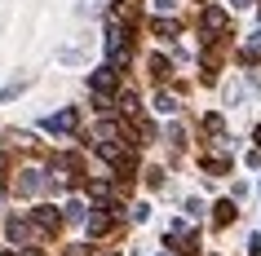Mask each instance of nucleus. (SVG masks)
I'll return each mask as SVG.
<instances>
[{
  "mask_svg": "<svg viewBox=\"0 0 261 256\" xmlns=\"http://www.w3.org/2000/svg\"><path fill=\"white\" fill-rule=\"evenodd\" d=\"M93 9H102V0H80V14H93Z\"/></svg>",
  "mask_w": 261,
  "mask_h": 256,
  "instance_id": "nucleus-20",
  "label": "nucleus"
},
{
  "mask_svg": "<svg viewBox=\"0 0 261 256\" xmlns=\"http://www.w3.org/2000/svg\"><path fill=\"white\" fill-rule=\"evenodd\" d=\"M84 225H89V234L97 239V234H107V230H111V216H107V212H97V216H84Z\"/></svg>",
  "mask_w": 261,
  "mask_h": 256,
  "instance_id": "nucleus-7",
  "label": "nucleus"
},
{
  "mask_svg": "<svg viewBox=\"0 0 261 256\" xmlns=\"http://www.w3.org/2000/svg\"><path fill=\"white\" fill-rule=\"evenodd\" d=\"M107 58H111V67L128 62V40H124V31H120V27H111V31H107Z\"/></svg>",
  "mask_w": 261,
  "mask_h": 256,
  "instance_id": "nucleus-2",
  "label": "nucleus"
},
{
  "mask_svg": "<svg viewBox=\"0 0 261 256\" xmlns=\"http://www.w3.org/2000/svg\"><path fill=\"white\" fill-rule=\"evenodd\" d=\"M151 5H155V14H173L181 0H151Z\"/></svg>",
  "mask_w": 261,
  "mask_h": 256,
  "instance_id": "nucleus-16",
  "label": "nucleus"
},
{
  "mask_svg": "<svg viewBox=\"0 0 261 256\" xmlns=\"http://www.w3.org/2000/svg\"><path fill=\"white\" fill-rule=\"evenodd\" d=\"M213 216H217V225H230V221H234V199H221Z\"/></svg>",
  "mask_w": 261,
  "mask_h": 256,
  "instance_id": "nucleus-10",
  "label": "nucleus"
},
{
  "mask_svg": "<svg viewBox=\"0 0 261 256\" xmlns=\"http://www.w3.org/2000/svg\"><path fill=\"white\" fill-rule=\"evenodd\" d=\"M248 5H252V0H230V9H248Z\"/></svg>",
  "mask_w": 261,
  "mask_h": 256,
  "instance_id": "nucleus-21",
  "label": "nucleus"
},
{
  "mask_svg": "<svg viewBox=\"0 0 261 256\" xmlns=\"http://www.w3.org/2000/svg\"><path fill=\"white\" fill-rule=\"evenodd\" d=\"M9 239H14V243H27V239H31V225L22 221V216H14V221H9Z\"/></svg>",
  "mask_w": 261,
  "mask_h": 256,
  "instance_id": "nucleus-8",
  "label": "nucleus"
},
{
  "mask_svg": "<svg viewBox=\"0 0 261 256\" xmlns=\"http://www.w3.org/2000/svg\"><path fill=\"white\" fill-rule=\"evenodd\" d=\"M62 216H67V212H58V208H36V212H31V221H36L40 230H58V221H62Z\"/></svg>",
  "mask_w": 261,
  "mask_h": 256,
  "instance_id": "nucleus-6",
  "label": "nucleus"
},
{
  "mask_svg": "<svg viewBox=\"0 0 261 256\" xmlns=\"http://www.w3.org/2000/svg\"><path fill=\"white\" fill-rule=\"evenodd\" d=\"M155 36H160V40H173V36H177V27H173V22H160V18H155Z\"/></svg>",
  "mask_w": 261,
  "mask_h": 256,
  "instance_id": "nucleus-12",
  "label": "nucleus"
},
{
  "mask_svg": "<svg viewBox=\"0 0 261 256\" xmlns=\"http://www.w3.org/2000/svg\"><path fill=\"white\" fill-rule=\"evenodd\" d=\"M128 216H133V221H138V225H142V221L151 216V208H146V203H133V212H128Z\"/></svg>",
  "mask_w": 261,
  "mask_h": 256,
  "instance_id": "nucleus-17",
  "label": "nucleus"
},
{
  "mask_svg": "<svg viewBox=\"0 0 261 256\" xmlns=\"http://www.w3.org/2000/svg\"><path fill=\"white\" fill-rule=\"evenodd\" d=\"M204 168H208V173H226L230 163H226V159H204Z\"/></svg>",
  "mask_w": 261,
  "mask_h": 256,
  "instance_id": "nucleus-18",
  "label": "nucleus"
},
{
  "mask_svg": "<svg viewBox=\"0 0 261 256\" xmlns=\"http://www.w3.org/2000/svg\"><path fill=\"white\" fill-rule=\"evenodd\" d=\"M252 137H257V146H261V124H257V133H252Z\"/></svg>",
  "mask_w": 261,
  "mask_h": 256,
  "instance_id": "nucleus-22",
  "label": "nucleus"
},
{
  "mask_svg": "<svg viewBox=\"0 0 261 256\" xmlns=\"http://www.w3.org/2000/svg\"><path fill=\"white\" fill-rule=\"evenodd\" d=\"M186 216H204V203H199V199H186Z\"/></svg>",
  "mask_w": 261,
  "mask_h": 256,
  "instance_id": "nucleus-19",
  "label": "nucleus"
},
{
  "mask_svg": "<svg viewBox=\"0 0 261 256\" xmlns=\"http://www.w3.org/2000/svg\"><path fill=\"white\" fill-rule=\"evenodd\" d=\"M160 256H177V252H160Z\"/></svg>",
  "mask_w": 261,
  "mask_h": 256,
  "instance_id": "nucleus-24",
  "label": "nucleus"
},
{
  "mask_svg": "<svg viewBox=\"0 0 261 256\" xmlns=\"http://www.w3.org/2000/svg\"><path fill=\"white\" fill-rule=\"evenodd\" d=\"M120 110L133 115V110H138V93H120Z\"/></svg>",
  "mask_w": 261,
  "mask_h": 256,
  "instance_id": "nucleus-15",
  "label": "nucleus"
},
{
  "mask_svg": "<svg viewBox=\"0 0 261 256\" xmlns=\"http://www.w3.org/2000/svg\"><path fill=\"white\" fill-rule=\"evenodd\" d=\"M199 22H204L208 40H213V36H221V31H226V9H217V5H213V9H204V18H199Z\"/></svg>",
  "mask_w": 261,
  "mask_h": 256,
  "instance_id": "nucleus-5",
  "label": "nucleus"
},
{
  "mask_svg": "<svg viewBox=\"0 0 261 256\" xmlns=\"http://www.w3.org/2000/svg\"><path fill=\"white\" fill-rule=\"evenodd\" d=\"M67 221H84V203H80V199L67 203Z\"/></svg>",
  "mask_w": 261,
  "mask_h": 256,
  "instance_id": "nucleus-14",
  "label": "nucleus"
},
{
  "mask_svg": "<svg viewBox=\"0 0 261 256\" xmlns=\"http://www.w3.org/2000/svg\"><path fill=\"white\" fill-rule=\"evenodd\" d=\"M75 124H80V115H75V110H58V115H49V120H44V133H54V137H71L75 133Z\"/></svg>",
  "mask_w": 261,
  "mask_h": 256,
  "instance_id": "nucleus-1",
  "label": "nucleus"
},
{
  "mask_svg": "<svg viewBox=\"0 0 261 256\" xmlns=\"http://www.w3.org/2000/svg\"><path fill=\"white\" fill-rule=\"evenodd\" d=\"M248 93H252L248 84H226V102H230V106H234V102H244Z\"/></svg>",
  "mask_w": 261,
  "mask_h": 256,
  "instance_id": "nucleus-11",
  "label": "nucleus"
},
{
  "mask_svg": "<svg viewBox=\"0 0 261 256\" xmlns=\"http://www.w3.org/2000/svg\"><path fill=\"white\" fill-rule=\"evenodd\" d=\"M155 115H177V97H168V93H155Z\"/></svg>",
  "mask_w": 261,
  "mask_h": 256,
  "instance_id": "nucleus-9",
  "label": "nucleus"
},
{
  "mask_svg": "<svg viewBox=\"0 0 261 256\" xmlns=\"http://www.w3.org/2000/svg\"><path fill=\"white\" fill-rule=\"evenodd\" d=\"M89 89H93V93H102V97H111L115 93V67H97V71H89Z\"/></svg>",
  "mask_w": 261,
  "mask_h": 256,
  "instance_id": "nucleus-3",
  "label": "nucleus"
},
{
  "mask_svg": "<svg viewBox=\"0 0 261 256\" xmlns=\"http://www.w3.org/2000/svg\"><path fill=\"white\" fill-rule=\"evenodd\" d=\"M44 186V173H36V168H27V173H18L14 181V194H22V199H31V194H40Z\"/></svg>",
  "mask_w": 261,
  "mask_h": 256,
  "instance_id": "nucleus-4",
  "label": "nucleus"
},
{
  "mask_svg": "<svg viewBox=\"0 0 261 256\" xmlns=\"http://www.w3.org/2000/svg\"><path fill=\"white\" fill-rule=\"evenodd\" d=\"M0 256H18V252H0Z\"/></svg>",
  "mask_w": 261,
  "mask_h": 256,
  "instance_id": "nucleus-23",
  "label": "nucleus"
},
{
  "mask_svg": "<svg viewBox=\"0 0 261 256\" xmlns=\"http://www.w3.org/2000/svg\"><path fill=\"white\" fill-rule=\"evenodd\" d=\"M168 71H173V67H168V62H164V58H151V75H155V80H164V75H168Z\"/></svg>",
  "mask_w": 261,
  "mask_h": 256,
  "instance_id": "nucleus-13",
  "label": "nucleus"
}]
</instances>
